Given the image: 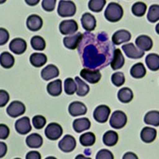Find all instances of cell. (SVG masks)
<instances>
[{
    "label": "cell",
    "mask_w": 159,
    "mask_h": 159,
    "mask_svg": "<svg viewBox=\"0 0 159 159\" xmlns=\"http://www.w3.org/2000/svg\"><path fill=\"white\" fill-rule=\"evenodd\" d=\"M15 127L18 134H22V135L28 134L32 129L30 119L26 116L18 119L15 123Z\"/></svg>",
    "instance_id": "obj_13"
},
{
    "label": "cell",
    "mask_w": 159,
    "mask_h": 159,
    "mask_svg": "<svg viewBox=\"0 0 159 159\" xmlns=\"http://www.w3.org/2000/svg\"><path fill=\"white\" fill-rule=\"evenodd\" d=\"M130 158L138 159V156L136 155L135 154H134V153H132V152H128V153H126L123 157V159H130Z\"/></svg>",
    "instance_id": "obj_49"
},
{
    "label": "cell",
    "mask_w": 159,
    "mask_h": 159,
    "mask_svg": "<svg viewBox=\"0 0 159 159\" xmlns=\"http://www.w3.org/2000/svg\"><path fill=\"white\" fill-rule=\"evenodd\" d=\"M123 52L127 57L130 59H139L144 56V52L137 48L133 43H128L123 45Z\"/></svg>",
    "instance_id": "obj_12"
},
{
    "label": "cell",
    "mask_w": 159,
    "mask_h": 159,
    "mask_svg": "<svg viewBox=\"0 0 159 159\" xmlns=\"http://www.w3.org/2000/svg\"><path fill=\"white\" fill-rule=\"evenodd\" d=\"M31 46L35 50L42 51L45 49L46 44L43 38L41 36H34L30 40Z\"/></svg>",
    "instance_id": "obj_35"
},
{
    "label": "cell",
    "mask_w": 159,
    "mask_h": 159,
    "mask_svg": "<svg viewBox=\"0 0 159 159\" xmlns=\"http://www.w3.org/2000/svg\"><path fill=\"white\" fill-rule=\"evenodd\" d=\"M56 0H43L42 2V7L45 11H52L55 9Z\"/></svg>",
    "instance_id": "obj_43"
},
{
    "label": "cell",
    "mask_w": 159,
    "mask_h": 159,
    "mask_svg": "<svg viewBox=\"0 0 159 159\" xmlns=\"http://www.w3.org/2000/svg\"><path fill=\"white\" fill-rule=\"evenodd\" d=\"M59 30L63 35L74 34L78 30V24L75 20H64L60 23Z\"/></svg>",
    "instance_id": "obj_9"
},
{
    "label": "cell",
    "mask_w": 159,
    "mask_h": 159,
    "mask_svg": "<svg viewBox=\"0 0 159 159\" xmlns=\"http://www.w3.org/2000/svg\"><path fill=\"white\" fill-rule=\"evenodd\" d=\"M135 44L140 50L150 51L153 47V41L147 35H139L135 39Z\"/></svg>",
    "instance_id": "obj_18"
},
{
    "label": "cell",
    "mask_w": 159,
    "mask_h": 159,
    "mask_svg": "<svg viewBox=\"0 0 159 159\" xmlns=\"http://www.w3.org/2000/svg\"><path fill=\"white\" fill-rule=\"evenodd\" d=\"M131 39V34L129 31L126 30H119L114 33V34L112 35L111 41L114 45H121L122 43L127 42Z\"/></svg>",
    "instance_id": "obj_15"
},
{
    "label": "cell",
    "mask_w": 159,
    "mask_h": 159,
    "mask_svg": "<svg viewBox=\"0 0 159 159\" xmlns=\"http://www.w3.org/2000/svg\"><path fill=\"white\" fill-rule=\"evenodd\" d=\"M127 115L122 111H116L111 114L110 119V126L114 129H122L127 124Z\"/></svg>",
    "instance_id": "obj_4"
},
{
    "label": "cell",
    "mask_w": 159,
    "mask_h": 159,
    "mask_svg": "<svg viewBox=\"0 0 159 159\" xmlns=\"http://www.w3.org/2000/svg\"><path fill=\"white\" fill-rule=\"evenodd\" d=\"M96 159H113L114 156L111 152L106 149L100 150L96 156Z\"/></svg>",
    "instance_id": "obj_42"
},
{
    "label": "cell",
    "mask_w": 159,
    "mask_h": 159,
    "mask_svg": "<svg viewBox=\"0 0 159 159\" xmlns=\"http://www.w3.org/2000/svg\"><path fill=\"white\" fill-rule=\"evenodd\" d=\"M146 64L151 71H157L159 69V56L157 53H150L146 57Z\"/></svg>",
    "instance_id": "obj_31"
},
{
    "label": "cell",
    "mask_w": 159,
    "mask_h": 159,
    "mask_svg": "<svg viewBox=\"0 0 159 159\" xmlns=\"http://www.w3.org/2000/svg\"><path fill=\"white\" fill-rule=\"evenodd\" d=\"M147 19L150 22H157L159 19V6L158 4H154L150 7Z\"/></svg>",
    "instance_id": "obj_37"
},
{
    "label": "cell",
    "mask_w": 159,
    "mask_h": 159,
    "mask_svg": "<svg viewBox=\"0 0 159 159\" xmlns=\"http://www.w3.org/2000/svg\"><path fill=\"white\" fill-rule=\"evenodd\" d=\"M111 114V109L107 105H99L93 112V118L99 123H104L107 121Z\"/></svg>",
    "instance_id": "obj_7"
},
{
    "label": "cell",
    "mask_w": 159,
    "mask_h": 159,
    "mask_svg": "<svg viewBox=\"0 0 159 159\" xmlns=\"http://www.w3.org/2000/svg\"><path fill=\"white\" fill-rule=\"evenodd\" d=\"M63 134L61 126L57 123H51L48 124L45 130V134L47 139L52 141L57 140Z\"/></svg>",
    "instance_id": "obj_5"
},
{
    "label": "cell",
    "mask_w": 159,
    "mask_h": 159,
    "mask_svg": "<svg viewBox=\"0 0 159 159\" xmlns=\"http://www.w3.org/2000/svg\"><path fill=\"white\" fill-rule=\"evenodd\" d=\"M82 37H83V34L80 32L76 33V34L69 35V36L65 37L63 39L64 45L67 49H76L81 41Z\"/></svg>",
    "instance_id": "obj_14"
},
{
    "label": "cell",
    "mask_w": 159,
    "mask_h": 159,
    "mask_svg": "<svg viewBox=\"0 0 159 159\" xmlns=\"http://www.w3.org/2000/svg\"><path fill=\"white\" fill-rule=\"evenodd\" d=\"M80 74L84 80L92 84H97L101 79V73L99 69H89L85 68L80 71Z\"/></svg>",
    "instance_id": "obj_6"
},
{
    "label": "cell",
    "mask_w": 159,
    "mask_h": 159,
    "mask_svg": "<svg viewBox=\"0 0 159 159\" xmlns=\"http://www.w3.org/2000/svg\"><path fill=\"white\" fill-rule=\"evenodd\" d=\"M75 81L77 84V90H76V94L78 96H85L88 95V93L90 91V88L87 84L84 82L81 79H80L79 76L75 77Z\"/></svg>",
    "instance_id": "obj_33"
},
{
    "label": "cell",
    "mask_w": 159,
    "mask_h": 159,
    "mask_svg": "<svg viewBox=\"0 0 159 159\" xmlns=\"http://www.w3.org/2000/svg\"><path fill=\"white\" fill-rule=\"evenodd\" d=\"M112 84L116 87H120L125 83V76L124 74L121 72H118L113 73L111 76Z\"/></svg>",
    "instance_id": "obj_40"
},
{
    "label": "cell",
    "mask_w": 159,
    "mask_h": 159,
    "mask_svg": "<svg viewBox=\"0 0 159 159\" xmlns=\"http://www.w3.org/2000/svg\"><path fill=\"white\" fill-rule=\"evenodd\" d=\"M144 122L146 124L158 127L159 112L157 111H151L147 112L144 117Z\"/></svg>",
    "instance_id": "obj_32"
},
{
    "label": "cell",
    "mask_w": 159,
    "mask_h": 159,
    "mask_svg": "<svg viewBox=\"0 0 159 159\" xmlns=\"http://www.w3.org/2000/svg\"><path fill=\"white\" fill-rule=\"evenodd\" d=\"M27 48V44L25 40L21 38H16L13 39L9 45V49L15 54L21 55L25 52Z\"/></svg>",
    "instance_id": "obj_11"
},
{
    "label": "cell",
    "mask_w": 159,
    "mask_h": 159,
    "mask_svg": "<svg viewBox=\"0 0 159 159\" xmlns=\"http://www.w3.org/2000/svg\"><path fill=\"white\" fill-rule=\"evenodd\" d=\"M47 92L52 96H59L62 92L61 80H55L47 85Z\"/></svg>",
    "instance_id": "obj_26"
},
{
    "label": "cell",
    "mask_w": 159,
    "mask_h": 159,
    "mask_svg": "<svg viewBox=\"0 0 159 159\" xmlns=\"http://www.w3.org/2000/svg\"><path fill=\"white\" fill-rule=\"evenodd\" d=\"M10 129L6 124L1 123L0 124V139H6L9 137Z\"/></svg>",
    "instance_id": "obj_46"
},
{
    "label": "cell",
    "mask_w": 159,
    "mask_h": 159,
    "mask_svg": "<svg viewBox=\"0 0 159 159\" xmlns=\"http://www.w3.org/2000/svg\"><path fill=\"white\" fill-rule=\"evenodd\" d=\"M73 130L77 133H80L90 129L91 122L88 118H80L75 119L72 123Z\"/></svg>",
    "instance_id": "obj_22"
},
{
    "label": "cell",
    "mask_w": 159,
    "mask_h": 159,
    "mask_svg": "<svg viewBox=\"0 0 159 159\" xmlns=\"http://www.w3.org/2000/svg\"><path fill=\"white\" fill-rule=\"evenodd\" d=\"M10 99V95L7 91L0 90V107H3Z\"/></svg>",
    "instance_id": "obj_44"
},
{
    "label": "cell",
    "mask_w": 159,
    "mask_h": 159,
    "mask_svg": "<svg viewBox=\"0 0 159 159\" xmlns=\"http://www.w3.org/2000/svg\"><path fill=\"white\" fill-rule=\"evenodd\" d=\"M25 2L30 6H35L39 2V0H36V1H30V0H25Z\"/></svg>",
    "instance_id": "obj_50"
},
{
    "label": "cell",
    "mask_w": 159,
    "mask_h": 159,
    "mask_svg": "<svg viewBox=\"0 0 159 159\" xmlns=\"http://www.w3.org/2000/svg\"><path fill=\"white\" fill-rule=\"evenodd\" d=\"M43 25L42 18L37 15H30L26 20V26L31 31H38Z\"/></svg>",
    "instance_id": "obj_20"
},
{
    "label": "cell",
    "mask_w": 159,
    "mask_h": 159,
    "mask_svg": "<svg viewBox=\"0 0 159 159\" xmlns=\"http://www.w3.org/2000/svg\"><path fill=\"white\" fill-rule=\"evenodd\" d=\"M25 112V107L21 101H13L7 108V113L11 118H18Z\"/></svg>",
    "instance_id": "obj_8"
},
{
    "label": "cell",
    "mask_w": 159,
    "mask_h": 159,
    "mask_svg": "<svg viewBox=\"0 0 159 159\" xmlns=\"http://www.w3.org/2000/svg\"><path fill=\"white\" fill-rule=\"evenodd\" d=\"M118 140H119V135L114 130H108L105 132L103 136V143L107 147H114L118 143Z\"/></svg>",
    "instance_id": "obj_29"
},
{
    "label": "cell",
    "mask_w": 159,
    "mask_h": 159,
    "mask_svg": "<svg viewBox=\"0 0 159 159\" xmlns=\"http://www.w3.org/2000/svg\"><path fill=\"white\" fill-rule=\"evenodd\" d=\"M87 107L86 105L80 101H74L71 103L69 106V114L73 117L84 116L87 113Z\"/></svg>",
    "instance_id": "obj_16"
},
{
    "label": "cell",
    "mask_w": 159,
    "mask_h": 159,
    "mask_svg": "<svg viewBox=\"0 0 159 159\" xmlns=\"http://www.w3.org/2000/svg\"><path fill=\"white\" fill-rule=\"evenodd\" d=\"M130 73L132 77L135 78V79H142L146 76L147 70H146L144 65L141 62H139L132 66Z\"/></svg>",
    "instance_id": "obj_27"
},
{
    "label": "cell",
    "mask_w": 159,
    "mask_h": 159,
    "mask_svg": "<svg viewBox=\"0 0 159 159\" xmlns=\"http://www.w3.org/2000/svg\"><path fill=\"white\" fill-rule=\"evenodd\" d=\"M106 0H90L89 2V8L93 12H100L104 7Z\"/></svg>",
    "instance_id": "obj_39"
},
{
    "label": "cell",
    "mask_w": 159,
    "mask_h": 159,
    "mask_svg": "<svg viewBox=\"0 0 159 159\" xmlns=\"http://www.w3.org/2000/svg\"><path fill=\"white\" fill-rule=\"evenodd\" d=\"M77 48L84 66L92 69L107 66L113 57L112 50L116 49L103 32L99 34L85 32Z\"/></svg>",
    "instance_id": "obj_1"
},
{
    "label": "cell",
    "mask_w": 159,
    "mask_h": 159,
    "mask_svg": "<svg viewBox=\"0 0 159 159\" xmlns=\"http://www.w3.org/2000/svg\"><path fill=\"white\" fill-rule=\"evenodd\" d=\"M76 146V139L70 134H66L58 143V147L65 153H69L75 150Z\"/></svg>",
    "instance_id": "obj_10"
},
{
    "label": "cell",
    "mask_w": 159,
    "mask_h": 159,
    "mask_svg": "<svg viewBox=\"0 0 159 159\" xmlns=\"http://www.w3.org/2000/svg\"><path fill=\"white\" fill-rule=\"evenodd\" d=\"M125 64V59L122 53L121 50L119 49H116L113 52V57L110 65L113 70H118L123 67Z\"/></svg>",
    "instance_id": "obj_19"
},
{
    "label": "cell",
    "mask_w": 159,
    "mask_h": 159,
    "mask_svg": "<svg viewBox=\"0 0 159 159\" xmlns=\"http://www.w3.org/2000/svg\"><path fill=\"white\" fill-rule=\"evenodd\" d=\"M59 69L54 65H48L41 72V76L44 80H49L59 76Z\"/></svg>",
    "instance_id": "obj_21"
},
{
    "label": "cell",
    "mask_w": 159,
    "mask_h": 159,
    "mask_svg": "<svg viewBox=\"0 0 159 159\" xmlns=\"http://www.w3.org/2000/svg\"><path fill=\"white\" fill-rule=\"evenodd\" d=\"M30 62L35 68L42 67L47 62V57L44 53L34 52V53H32L31 56L30 57Z\"/></svg>",
    "instance_id": "obj_25"
},
{
    "label": "cell",
    "mask_w": 159,
    "mask_h": 159,
    "mask_svg": "<svg viewBox=\"0 0 159 159\" xmlns=\"http://www.w3.org/2000/svg\"><path fill=\"white\" fill-rule=\"evenodd\" d=\"M76 7L75 3L72 1H65L61 0L58 4L57 13L62 18L72 17L76 14Z\"/></svg>",
    "instance_id": "obj_3"
},
{
    "label": "cell",
    "mask_w": 159,
    "mask_h": 159,
    "mask_svg": "<svg viewBox=\"0 0 159 159\" xmlns=\"http://www.w3.org/2000/svg\"><path fill=\"white\" fill-rule=\"evenodd\" d=\"M81 24L86 31L94 30L96 27V19L90 13H84L81 17Z\"/></svg>",
    "instance_id": "obj_17"
},
{
    "label": "cell",
    "mask_w": 159,
    "mask_h": 159,
    "mask_svg": "<svg viewBox=\"0 0 159 159\" xmlns=\"http://www.w3.org/2000/svg\"><path fill=\"white\" fill-rule=\"evenodd\" d=\"M7 152V146L2 142L0 143V157H3Z\"/></svg>",
    "instance_id": "obj_48"
},
{
    "label": "cell",
    "mask_w": 159,
    "mask_h": 159,
    "mask_svg": "<svg viewBox=\"0 0 159 159\" xmlns=\"http://www.w3.org/2000/svg\"><path fill=\"white\" fill-rule=\"evenodd\" d=\"M15 57L8 52H3L0 55V64L4 69H11L15 65Z\"/></svg>",
    "instance_id": "obj_28"
},
{
    "label": "cell",
    "mask_w": 159,
    "mask_h": 159,
    "mask_svg": "<svg viewBox=\"0 0 159 159\" xmlns=\"http://www.w3.org/2000/svg\"><path fill=\"white\" fill-rule=\"evenodd\" d=\"M105 18L110 22H117L123 16V9L116 2H111L107 5L104 12Z\"/></svg>",
    "instance_id": "obj_2"
},
{
    "label": "cell",
    "mask_w": 159,
    "mask_h": 159,
    "mask_svg": "<svg viewBox=\"0 0 159 159\" xmlns=\"http://www.w3.org/2000/svg\"><path fill=\"white\" fill-rule=\"evenodd\" d=\"M134 97L133 92L129 88H123L118 92V99L123 103H128L131 101Z\"/></svg>",
    "instance_id": "obj_30"
},
{
    "label": "cell",
    "mask_w": 159,
    "mask_h": 159,
    "mask_svg": "<svg viewBox=\"0 0 159 159\" xmlns=\"http://www.w3.org/2000/svg\"><path fill=\"white\" fill-rule=\"evenodd\" d=\"M25 143L30 148L38 149L40 148L43 144V139L39 134L34 133L26 138Z\"/></svg>",
    "instance_id": "obj_24"
},
{
    "label": "cell",
    "mask_w": 159,
    "mask_h": 159,
    "mask_svg": "<svg viewBox=\"0 0 159 159\" xmlns=\"http://www.w3.org/2000/svg\"><path fill=\"white\" fill-rule=\"evenodd\" d=\"M9 32L4 28H0V45H5L9 41Z\"/></svg>",
    "instance_id": "obj_45"
},
{
    "label": "cell",
    "mask_w": 159,
    "mask_h": 159,
    "mask_svg": "<svg viewBox=\"0 0 159 159\" xmlns=\"http://www.w3.org/2000/svg\"><path fill=\"white\" fill-rule=\"evenodd\" d=\"M77 90V84L72 78H67L65 80V92L67 95H73Z\"/></svg>",
    "instance_id": "obj_38"
},
{
    "label": "cell",
    "mask_w": 159,
    "mask_h": 159,
    "mask_svg": "<svg viewBox=\"0 0 159 159\" xmlns=\"http://www.w3.org/2000/svg\"><path fill=\"white\" fill-rule=\"evenodd\" d=\"M140 136H141V139L145 143H151L156 139L157 131L155 129L152 128V127H143Z\"/></svg>",
    "instance_id": "obj_23"
},
{
    "label": "cell",
    "mask_w": 159,
    "mask_h": 159,
    "mask_svg": "<svg viewBox=\"0 0 159 159\" xmlns=\"http://www.w3.org/2000/svg\"><path fill=\"white\" fill-rule=\"evenodd\" d=\"M147 7L146 3L143 2H137L133 4L131 7V11L133 15L137 17H143L146 14Z\"/></svg>",
    "instance_id": "obj_36"
},
{
    "label": "cell",
    "mask_w": 159,
    "mask_h": 159,
    "mask_svg": "<svg viewBox=\"0 0 159 159\" xmlns=\"http://www.w3.org/2000/svg\"><path fill=\"white\" fill-rule=\"evenodd\" d=\"M33 125L35 129L37 130H41L45 127V125L46 124V119L44 116H35L32 119Z\"/></svg>",
    "instance_id": "obj_41"
},
{
    "label": "cell",
    "mask_w": 159,
    "mask_h": 159,
    "mask_svg": "<svg viewBox=\"0 0 159 159\" xmlns=\"http://www.w3.org/2000/svg\"><path fill=\"white\" fill-rule=\"evenodd\" d=\"M96 143V135L92 132H86L80 136V143L84 147H91Z\"/></svg>",
    "instance_id": "obj_34"
},
{
    "label": "cell",
    "mask_w": 159,
    "mask_h": 159,
    "mask_svg": "<svg viewBox=\"0 0 159 159\" xmlns=\"http://www.w3.org/2000/svg\"><path fill=\"white\" fill-rule=\"evenodd\" d=\"M26 159H41L42 156L40 154L39 152L38 151H30L29 152L26 156H25Z\"/></svg>",
    "instance_id": "obj_47"
}]
</instances>
